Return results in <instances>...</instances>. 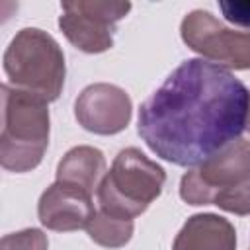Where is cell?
Wrapping results in <instances>:
<instances>
[{
	"label": "cell",
	"instance_id": "obj_1",
	"mask_svg": "<svg viewBox=\"0 0 250 250\" xmlns=\"http://www.w3.org/2000/svg\"><path fill=\"white\" fill-rule=\"evenodd\" d=\"M250 90L227 66L188 59L139 107V137L162 160L199 168L238 141L248 125Z\"/></svg>",
	"mask_w": 250,
	"mask_h": 250
},
{
	"label": "cell",
	"instance_id": "obj_2",
	"mask_svg": "<svg viewBox=\"0 0 250 250\" xmlns=\"http://www.w3.org/2000/svg\"><path fill=\"white\" fill-rule=\"evenodd\" d=\"M180 195L189 205L215 203L225 211L250 215V143L238 139L184 174Z\"/></svg>",
	"mask_w": 250,
	"mask_h": 250
},
{
	"label": "cell",
	"instance_id": "obj_3",
	"mask_svg": "<svg viewBox=\"0 0 250 250\" xmlns=\"http://www.w3.org/2000/svg\"><path fill=\"white\" fill-rule=\"evenodd\" d=\"M4 125L0 135L2 166L14 172H25L41 162L49 145V109L47 100L31 92L2 86Z\"/></svg>",
	"mask_w": 250,
	"mask_h": 250
},
{
	"label": "cell",
	"instance_id": "obj_4",
	"mask_svg": "<svg viewBox=\"0 0 250 250\" xmlns=\"http://www.w3.org/2000/svg\"><path fill=\"white\" fill-rule=\"evenodd\" d=\"M164 180V170L139 148H123L96 189L100 211L113 219L133 221L160 195Z\"/></svg>",
	"mask_w": 250,
	"mask_h": 250
},
{
	"label": "cell",
	"instance_id": "obj_5",
	"mask_svg": "<svg viewBox=\"0 0 250 250\" xmlns=\"http://www.w3.org/2000/svg\"><path fill=\"white\" fill-rule=\"evenodd\" d=\"M4 70L14 88L53 102L64 84V55L49 33L25 27L6 49Z\"/></svg>",
	"mask_w": 250,
	"mask_h": 250
},
{
	"label": "cell",
	"instance_id": "obj_6",
	"mask_svg": "<svg viewBox=\"0 0 250 250\" xmlns=\"http://www.w3.org/2000/svg\"><path fill=\"white\" fill-rule=\"evenodd\" d=\"M182 39L221 66L250 68V29H229L211 12L193 10L182 21Z\"/></svg>",
	"mask_w": 250,
	"mask_h": 250
},
{
	"label": "cell",
	"instance_id": "obj_7",
	"mask_svg": "<svg viewBox=\"0 0 250 250\" xmlns=\"http://www.w3.org/2000/svg\"><path fill=\"white\" fill-rule=\"evenodd\" d=\"M59 27L80 51L102 53L113 45L115 21L127 16L131 2H62Z\"/></svg>",
	"mask_w": 250,
	"mask_h": 250
},
{
	"label": "cell",
	"instance_id": "obj_8",
	"mask_svg": "<svg viewBox=\"0 0 250 250\" xmlns=\"http://www.w3.org/2000/svg\"><path fill=\"white\" fill-rule=\"evenodd\" d=\"M74 113L84 129L113 135L127 127L131 119V100L127 92L113 84H92L76 98Z\"/></svg>",
	"mask_w": 250,
	"mask_h": 250
},
{
	"label": "cell",
	"instance_id": "obj_9",
	"mask_svg": "<svg viewBox=\"0 0 250 250\" xmlns=\"http://www.w3.org/2000/svg\"><path fill=\"white\" fill-rule=\"evenodd\" d=\"M90 191L66 184L55 182L47 188L39 199V221L51 230H76L90 225L94 219V203Z\"/></svg>",
	"mask_w": 250,
	"mask_h": 250
},
{
	"label": "cell",
	"instance_id": "obj_10",
	"mask_svg": "<svg viewBox=\"0 0 250 250\" xmlns=\"http://www.w3.org/2000/svg\"><path fill=\"white\" fill-rule=\"evenodd\" d=\"M172 250H236V232L219 215H193L178 232Z\"/></svg>",
	"mask_w": 250,
	"mask_h": 250
},
{
	"label": "cell",
	"instance_id": "obj_11",
	"mask_svg": "<svg viewBox=\"0 0 250 250\" xmlns=\"http://www.w3.org/2000/svg\"><path fill=\"white\" fill-rule=\"evenodd\" d=\"M105 170L104 154L92 146H76L64 154L57 168V182L78 186L90 193L98 189V180Z\"/></svg>",
	"mask_w": 250,
	"mask_h": 250
},
{
	"label": "cell",
	"instance_id": "obj_12",
	"mask_svg": "<svg viewBox=\"0 0 250 250\" xmlns=\"http://www.w3.org/2000/svg\"><path fill=\"white\" fill-rule=\"evenodd\" d=\"M86 229L94 242H98L102 246L115 248V246H123L125 242H129V238L133 234V221L113 219L100 211L94 215V219L90 221V225Z\"/></svg>",
	"mask_w": 250,
	"mask_h": 250
},
{
	"label": "cell",
	"instance_id": "obj_13",
	"mask_svg": "<svg viewBox=\"0 0 250 250\" xmlns=\"http://www.w3.org/2000/svg\"><path fill=\"white\" fill-rule=\"evenodd\" d=\"M0 250H47V238L37 229H25L6 234L0 242Z\"/></svg>",
	"mask_w": 250,
	"mask_h": 250
},
{
	"label": "cell",
	"instance_id": "obj_14",
	"mask_svg": "<svg viewBox=\"0 0 250 250\" xmlns=\"http://www.w3.org/2000/svg\"><path fill=\"white\" fill-rule=\"evenodd\" d=\"M219 8L225 16L227 21L240 25V27H248L250 29V2L242 0V2H219Z\"/></svg>",
	"mask_w": 250,
	"mask_h": 250
},
{
	"label": "cell",
	"instance_id": "obj_15",
	"mask_svg": "<svg viewBox=\"0 0 250 250\" xmlns=\"http://www.w3.org/2000/svg\"><path fill=\"white\" fill-rule=\"evenodd\" d=\"M246 129L250 131V111H248V125H246Z\"/></svg>",
	"mask_w": 250,
	"mask_h": 250
}]
</instances>
